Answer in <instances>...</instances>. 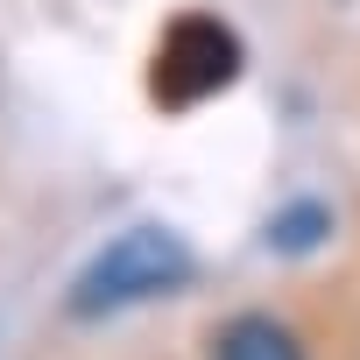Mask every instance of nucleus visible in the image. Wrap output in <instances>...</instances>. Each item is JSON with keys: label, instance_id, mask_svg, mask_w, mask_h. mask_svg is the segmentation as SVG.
I'll use <instances>...</instances> for the list:
<instances>
[{"label": "nucleus", "instance_id": "1", "mask_svg": "<svg viewBox=\"0 0 360 360\" xmlns=\"http://www.w3.org/2000/svg\"><path fill=\"white\" fill-rule=\"evenodd\" d=\"M198 276L191 248L176 240L169 226H127L113 233L71 283V318H113V311H134V304H155V297H176Z\"/></svg>", "mask_w": 360, "mask_h": 360}, {"label": "nucleus", "instance_id": "2", "mask_svg": "<svg viewBox=\"0 0 360 360\" xmlns=\"http://www.w3.org/2000/svg\"><path fill=\"white\" fill-rule=\"evenodd\" d=\"M240 78V36L219 22V15H176L155 43V99L162 106H198L212 92H226Z\"/></svg>", "mask_w": 360, "mask_h": 360}, {"label": "nucleus", "instance_id": "3", "mask_svg": "<svg viewBox=\"0 0 360 360\" xmlns=\"http://www.w3.org/2000/svg\"><path fill=\"white\" fill-rule=\"evenodd\" d=\"M212 360H304V353H297V339L276 318H233Z\"/></svg>", "mask_w": 360, "mask_h": 360}, {"label": "nucleus", "instance_id": "4", "mask_svg": "<svg viewBox=\"0 0 360 360\" xmlns=\"http://www.w3.org/2000/svg\"><path fill=\"white\" fill-rule=\"evenodd\" d=\"M325 233H332V212H325L318 198H290V205L269 219V248H276V255H311V248H325Z\"/></svg>", "mask_w": 360, "mask_h": 360}]
</instances>
